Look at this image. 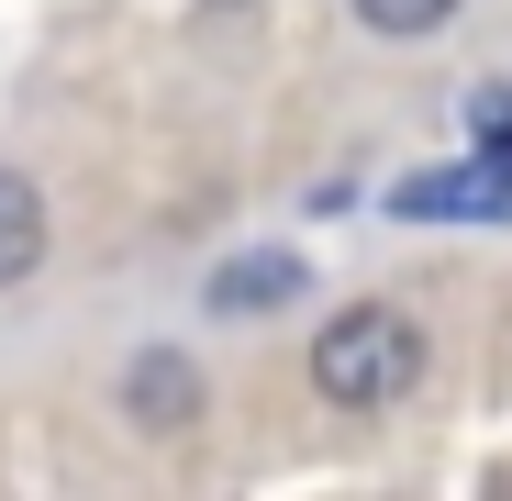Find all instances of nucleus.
I'll use <instances>...</instances> for the list:
<instances>
[{
    "instance_id": "nucleus-2",
    "label": "nucleus",
    "mask_w": 512,
    "mask_h": 501,
    "mask_svg": "<svg viewBox=\"0 0 512 501\" xmlns=\"http://www.w3.org/2000/svg\"><path fill=\"white\" fill-rule=\"evenodd\" d=\"M401 223H512V156H468V167H423V179L390 190Z\"/></svg>"
},
{
    "instance_id": "nucleus-6",
    "label": "nucleus",
    "mask_w": 512,
    "mask_h": 501,
    "mask_svg": "<svg viewBox=\"0 0 512 501\" xmlns=\"http://www.w3.org/2000/svg\"><path fill=\"white\" fill-rule=\"evenodd\" d=\"M446 12H457V0H357V23H368V34H401V45H412V34H435Z\"/></svg>"
},
{
    "instance_id": "nucleus-4",
    "label": "nucleus",
    "mask_w": 512,
    "mask_h": 501,
    "mask_svg": "<svg viewBox=\"0 0 512 501\" xmlns=\"http://www.w3.org/2000/svg\"><path fill=\"white\" fill-rule=\"evenodd\" d=\"M123 401H134V424H156V435H179L190 412H201V379H190L179 357H134V379H123Z\"/></svg>"
},
{
    "instance_id": "nucleus-1",
    "label": "nucleus",
    "mask_w": 512,
    "mask_h": 501,
    "mask_svg": "<svg viewBox=\"0 0 512 501\" xmlns=\"http://www.w3.org/2000/svg\"><path fill=\"white\" fill-rule=\"evenodd\" d=\"M423 357H435V346H423V323L401 312V301H346V312H334L323 334H312V390L334 401V412H390L412 379H423Z\"/></svg>"
},
{
    "instance_id": "nucleus-5",
    "label": "nucleus",
    "mask_w": 512,
    "mask_h": 501,
    "mask_svg": "<svg viewBox=\"0 0 512 501\" xmlns=\"http://www.w3.org/2000/svg\"><path fill=\"white\" fill-rule=\"evenodd\" d=\"M290 290H301V257H234V268L212 279L223 312H268V301H290Z\"/></svg>"
},
{
    "instance_id": "nucleus-7",
    "label": "nucleus",
    "mask_w": 512,
    "mask_h": 501,
    "mask_svg": "<svg viewBox=\"0 0 512 501\" xmlns=\"http://www.w3.org/2000/svg\"><path fill=\"white\" fill-rule=\"evenodd\" d=\"M223 12H234V0H223Z\"/></svg>"
},
{
    "instance_id": "nucleus-3",
    "label": "nucleus",
    "mask_w": 512,
    "mask_h": 501,
    "mask_svg": "<svg viewBox=\"0 0 512 501\" xmlns=\"http://www.w3.org/2000/svg\"><path fill=\"white\" fill-rule=\"evenodd\" d=\"M45 268V190L23 167H0V290H23Z\"/></svg>"
}]
</instances>
